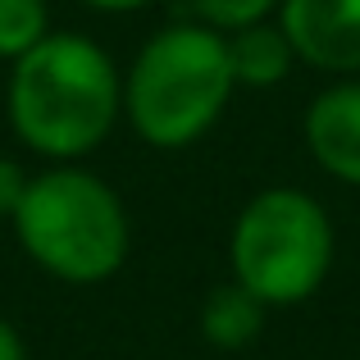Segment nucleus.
Instances as JSON below:
<instances>
[{
  "mask_svg": "<svg viewBox=\"0 0 360 360\" xmlns=\"http://www.w3.org/2000/svg\"><path fill=\"white\" fill-rule=\"evenodd\" d=\"M91 9H141V5H150V0H87Z\"/></svg>",
  "mask_w": 360,
  "mask_h": 360,
  "instance_id": "13",
  "label": "nucleus"
},
{
  "mask_svg": "<svg viewBox=\"0 0 360 360\" xmlns=\"http://www.w3.org/2000/svg\"><path fill=\"white\" fill-rule=\"evenodd\" d=\"M233 278L264 306H301L333 269V219L301 187H264L229 238Z\"/></svg>",
  "mask_w": 360,
  "mask_h": 360,
  "instance_id": "4",
  "label": "nucleus"
},
{
  "mask_svg": "<svg viewBox=\"0 0 360 360\" xmlns=\"http://www.w3.org/2000/svg\"><path fill=\"white\" fill-rule=\"evenodd\" d=\"M123 105L119 69L91 37L46 32L14 60L9 123L18 141L46 160H78L96 150Z\"/></svg>",
  "mask_w": 360,
  "mask_h": 360,
  "instance_id": "1",
  "label": "nucleus"
},
{
  "mask_svg": "<svg viewBox=\"0 0 360 360\" xmlns=\"http://www.w3.org/2000/svg\"><path fill=\"white\" fill-rule=\"evenodd\" d=\"M46 37V0H0V60H18Z\"/></svg>",
  "mask_w": 360,
  "mask_h": 360,
  "instance_id": "9",
  "label": "nucleus"
},
{
  "mask_svg": "<svg viewBox=\"0 0 360 360\" xmlns=\"http://www.w3.org/2000/svg\"><path fill=\"white\" fill-rule=\"evenodd\" d=\"M233 87L238 82L224 32L205 23H174L141 46L123 82V110L141 141L178 150L219 123Z\"/></svg>",
  "mask_w": 360,
  "mask_h": 360,
  "instance_id": "2",
  "label": "nucleus"
},
{
  "mask_svg": "<svg viewBox=\"0 0 360 360\" xmlns=\"http://www.w3.org/2000/svg\"><path fill=\"white\" fill-rule=\"evenodd\" d=\"M192 5L205 18V27H214V32H242L251 23H264L283 0H192Z\"/></svg>",
  "mask_w": 360,
  "mask_h": 360,
  "instance_id": "10",
  "label": "nucleus"
},
{
  "mask_svg": "<svg viewBox=\"0 0 360 360\" xmlns=\"http://www.w3.org/2000/svg\"><path fill=\"white\" fill-rule=\"evenodd\" d=\"M264 301L251 297V292L242 288L238 278L224 283V288H214L210 297H205L201 306V338L210 347H219V352H242V347H251L255 338L264 333Z\"/></svg>",
  "mask_w": 360,
  "mask_h": 360,
  "instance_id": "8",
  "label": "nucleus"
},
{
  "mask_svg": "<svg viewBox=\"0 0 360 360\" xmlns=\"http://www.w3.org/2000/svg\"><path fill=\"white\" fill-rule=\"evenodd\" d=\"M306 150L328 178L360 187V78L333 82L306 105Z\"/></svg>",
  "mask_w": 360,
  "mask_h": 360,
  "instance_id": "6",
  "label": "nucleus"
},
{
  "mask_svg": "<svg viewBox=\"0 0 360 360\" xmlns=\"http://www.w3.org/2000/svg\"><path fill=\"white\" fill-rule=\"evenodd\" d=\"M278 27L301 64L360 73V0H283Z\"/></svg>",
  "mask_w": 360,
  "mask_h": 360,
  "instance_id": "5",
  "label": "nucleus"
},
{
  "mask_svg": "<svg viewBox=\"0 0 360 360\" xmlns=\"http://www.w3.org/2000/svg\"><path fill=\"white\" fill-rule=\"evenodd\" d=\"M23 187H27L23 169H18L14 160H5V155H0V214H9V219H14L18 201H23Z\"/></svg>",
  "mask_w": 360,
  "mask_h": 360,
  "instance_id": "11",
  "label": "nucleus"
},
{
  "mask_svg": "<svg viewBox=\"0 0 360 360\" xmlns=\"http://www.w3.org/2000/svg\"><path fill=\"white\" fill-rule=\"evenodd\" d=\"M224 41H229V64H233V82L238 87H278L292 73V64H297L292 41L269 18L242 27V32H229Z\"/></svg>",
  "mask_w": 360,
  "mask_h": 360,
  "instance_id": "7",
  "label": "nucleus"
},
{
  "mask_svg": "<svg viewBox=\"0 0 360 360\" xmlns=\"http://www.w3.org/2000/svg\"><path fill=\"white\" fill-rule=\"evenodd\" d=\"M0 360H27V347H23V338H18V328L9 324L5 315H0Z\"/></svg>",
  "mask_w": 360,
  "mask_h": 360,
  "instance_id": "12",
  "label": "nucleus"
},
{
  "mask_svg": "<svg viewBox=\"0 0 360 360\" xmlns=\"http://www.w3.org/2000/svg\"><path fill=\"white\" fill-rule=\"evenodd\" d=\"M14 233L46 274L78 288L115 278L128 255V214L115 187L69 165L27 178Z\"/></svg>",
  "mask_w": 360,
  "mask_h": 360,
  "instance_id": "3",
  "label": "nucleus"
}]
</instances>
